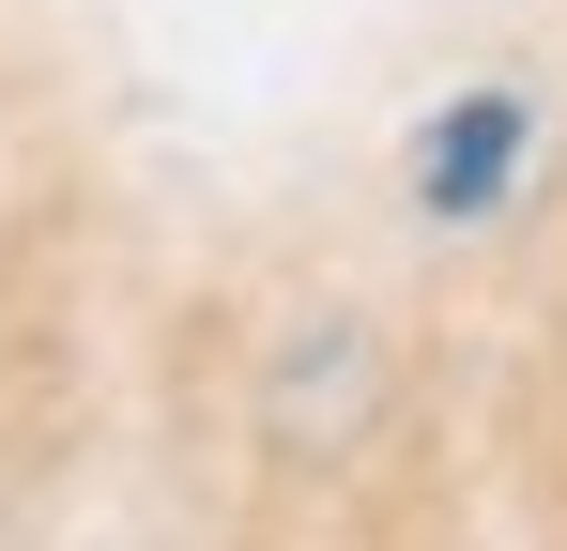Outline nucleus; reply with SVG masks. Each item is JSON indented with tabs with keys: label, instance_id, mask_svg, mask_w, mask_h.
I'll return each mask as SVG.
<instances>
[{
	"label": "nucleus",
	"instance_id": "nucleus-1",
	"mask_svg": "<svg viewBox=\"0 0 567 551\" xmlns=\"http://www.w3.org/2000/svg\"><path fill=\"white\" fill-rule=\"evenodd\" d=\"M369 414H383V337H369V322H307V337L261 367V429H277V459L369 445Z\"/></svg>",
	"mask_w": 567,
	"mask_h": 551
},
{
	"label": "nucleus",
	"instance_id": "nucleus-2",
	"mask_svg": "<svg viewBox=\"0 0 567 551\" xmlns=\"http://www.w3.org/2000/svg\"><path fill=\"white\" fill-rule=\"evenodd\" d=\"M506 169H522V92H475V107H445L430 123V215H475V199H506Z\"/></svg>",
	"mask_w": 567,
	"mask_h": 551
}]
</instances>
